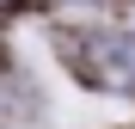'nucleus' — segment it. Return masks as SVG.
Listing matches in <instances>:
<instances>
[{"mask_svg": "<svg viewBox=\"0 0 135 129\" xmlns=\"http://www.w3.org/2000/svg\"><path fill=\"white\" fill-rule=\"evenodd\" d=\"M74 61L92 86H110V92H129L135 86V37L129 31H92L74 43Z\"/></svg>", "mask_w": 135, "mask_h": 129, "instance_id": "obj_1", "label": "nucleus"}]
</instances>
